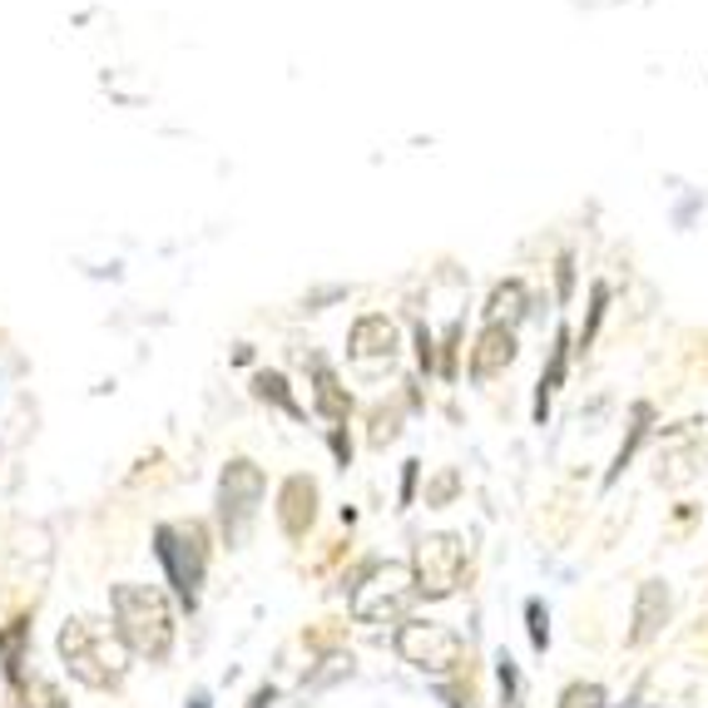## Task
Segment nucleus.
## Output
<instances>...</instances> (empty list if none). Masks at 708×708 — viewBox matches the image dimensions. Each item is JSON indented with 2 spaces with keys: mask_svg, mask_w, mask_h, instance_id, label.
I'll list each match as a JSON object with an SVG mask.
<instances>
[{
  "mask_svg": "<svg viewBox=\"0 0 708 708\" xmlns=\"http://www.w3.org/2000/svg\"><path fill=\"white\" fill-rule=\"evenodd\" d=\"M258 397H263V402H273V406H283L287 416H303V406L287 397V382H283L278 372H263V377H258Z\"/></svg>",
  "mask_w": 708,
  "mask_h": 708,
  "instance_id": "17",
  "label": "nucleus"
},
{
  "mask_svg": "<svg viewBox=\"0 0 708 708\" xmlns=\"http://www.w3.org/2000/svg\"><path fill=\"white\" fill-rule=\"evenodd\" d=\"M273 704V689H258V694H253V704L249 708H268Z\"/></svg>",
  "mask_w": 708,
  "mask_h": 708,
  "instance_id": "28",
  "label": "nucleus"
},
{
  "mask_svg": "<svg viewBox=\"0 0 708 708\" xmlns=\"http://www.w3.org/2000/svg\"><path fill=\"white\" fill-rule=\"evenodd\" d=\"M526 630H530V644H536V649H546L550 644V614H546V604L540 600L526 604Z\"/></svg>",
  "mask_w": 708,
  "mask_h": 708,
  "instance_id": "21",
  "label": "nucleus"
},
{
  "mask_svg": "<svg viewBox=\"0 0 708 708\" xmlns=\"http://www.w3.org/2000/svg\"><path fill=\"white\" fill-rule=\"evenodd\" d=\"M416 600L412 566H372L352 590V614L362 624H402Z\"/></svg>",
  "mask_w": 708,
  "mask_h": 708,
  "instance_id": "5",
  "label": "nucleus"
},
{
  "mask_svg": "<svg viewBox=\"0 0 708 708\" xmlns=\"http://www.w3.org/2000/svg\"><path fill=\"white\" fill-rule=\"evenodd\" d=\"M516 362V327H506V323H490L486 332H480V342H476V352H471V377H500L506 367Z\"/></svg>",
  "mask_w": 708,
  "mask_h": 708,
  "instance_id": "9",
  "label": "nucleus"
},
{
  "mask_svg": "<svg viewBox=\"0 0 708 708\" xmlns=\"http://www.w3.org/2000/svg\"><path fill=\"white\" fill-rule=\"evenodd\" d=\"M55 649L65 659L70 679H80L85 689H119L129 674V649L119 640V630L89 620V614H75V620L60 624Z\"/></svg>",
  "mask_w": 708,
  "mask_h": 708,
  "instance_id": "1",
  "label": "nucleus"
},
{
  "mask_svg": "<svg viewBox=\"0 0 708 708\" xmlns=\"http://www.w3.org/2000/svg\"><path fill=\"white\" fill-rule=\"evenodd\" d=\"M115 604V630L135 659L163 664L173 649V604L159 584H115L109 590Z\"/></svg>",
  "mask_w": 708,
  "mask_h": 708,
  "instance_id": "2",
  "label": "nucleus"
},
{
  "mask_svg": "<svg viewBox=\"0 0 708 708\" xmlns=\"http://www.w3.org/2000/svg\"><path fill=\"white\" fill-rule=\"evenodd\" d=\"M189 708H213V699H209V694H193Z\"/></svg>",
  "mask_w": 708,
  "mask_h": 708,
  "instance_id": "29",
  "label": "nucleus"
},
{
  "mask_svg": "<svg viewBox=\"0 0 708 708\" xmlns=\"http://www.w3.org/2000/svg\"><path fill=\"white\" fill-rule=\"evenodd\" d=\"M317 412L327 416V422H347V412H352V397L342 392V382L332 377V367L317 362Z\"/></svg>",
  "mask_w": 708,
  "mask_h": 708,
  "instance_id": "14",
  "label": "nucleus"
},
{
  "mask_svg": "<svg viewBox=\"0 0 708 708\" xmlns=\"http://www.w3.org/2000/svg\"><path fill=\"white\" fill-rule=\"evenodd\" d=\"M649 416H654V406H649V402H640V406H634V426H630V436H624V446L614 451V471H610V480L620 476V471H624V466H630V461H634V451H640L644 431H649Z\"/></svg>",
  "mask_w": 708,
  "mask_h": 708,
  "instance_id": "16",
  "label": "nucleus"
},
{
  "mask_svg": "<svg viewBox=\"0 0 708 708\" xmlns=\"http://www.w3.org/2000/svg\"><path fill=\"white\" fill-rule=\"evenodd\" d=\"M416 357H422V367H436V352H431V332H426V327L416 332Z\"/></svg>",
  "mask_w": 708,
  "mask_h": 708,
  "instance_id": "25",
  "label": "nucleus"
},
{
  "mask_svg": "<svg viewBox=\"0 0 708 708\" xmlns=\"http://www.w3.org/2000/svg\"><path fill=\"white\" fill-rule=\"evenodd\" d=\"M397 436V412H377L372 416V446H387Z\"/></svg>",
  "mask_w": 708,
  "mask_h": 708,
  "instance_id": "24",
  "label": "nucleus"
},
{
  "mask_svg": "<svg viewBox=\"0 0 708 708\" xmlns=\"http://www.w3.org/2000/svg\"><path fill=\"white\" fill-rule=\"evenodd\" d=\"M20 694H25V708H70V704H65V694H60L50 679H30V684H20Z\"/></svg>",
  "mask_w": 708,
  "mask_h": 708,
  "instance_id": "18",
  "label": "nucleus"
},
{
  "mask_svg": "<svg viewBox=\"0 0 708 708\" xmlns=\"http://www.w3.org/2000/svg\"><path fill=\"white\" fill-rule=\"evenodd\" d=\"M556 708H604V689L600 684H570Z\"/></svg>",
  "mask_w": 708,
  "mask_h": 708,
  "instance_id": "20",
  "label": "nucleus"
},
{
  "mask_svg": "<svg viewBox=\"0 0 708 708\" xmlns=\"http://www.w3.org/2000/svg\"><path fill=\"white\" fill-rule=\"evenodd\" d=\"M412 580L422 600H446L466 580V546L461 536H422L412 550Z\"/></svg>",
  "mask_w": 708,
  "mask_h": 708,
  "instance_id": "6",
  "label": "nucleus"
},
{
  "mask_svg": "<svg viewBox=\"0 0 708 708\" xmlns=\"http://www.w3.org/2000/svg\"><path fill=\"white\" fill-rule=\"evenodd\" d=\"M526 313V283H500L496 293H490V303H486V317L490 323H506V327H516V317Z\"/></svg>",
  "mask_w": 708,
  "mask_h": 708,
  "instance_id": "15",
  "label": "nucleus"
},
{
  "mask_svg": "<svg viewBox=\"0 0 708 708\" xmlns=\"http://www.w3.org/2000/svg\"><path fill=\"white\" fill-rule=\"evenodd\" d=\"M154 556L169 574L173 594L183 610H193L203 594V574H209V530L199 520H173V526L154 530Z\"/></svg>",
  "mask_w": 708,
  "mask_h": 708,
  "instance_id": "3",
  "label": "nucleus"
},
{
  "mask_svg": "<svg viewBox=\"0 0 708 708\" xmlns=\"http://www.w3.org/2000/svg\"><path fill=\"white\" fill-rule=\"evenodd\" d=\"M604 303H610V287L594 283V293H590V323H584V332H580V347H590V342H594V332H600V323H604Z\"/></svg>",
  "mask_w": 708,
  "mask_h": 708,
  "instance_id": "22",
  "label": "nucleus"
},
{
  "mask_svg": "<svg viewBox=\"0 0 708 708\" xmlns=\"http://www.w3.org/2000/svg\"><path fill=\"white\" fill-rule=\"evenodd\" d=\"M496 674H500V708H520V669H516V659L500 654Z\"/></svg>",
  "mask_w": 708,
  "mask_h": 708,
  "instance_id": "19",
  "label": "nucleus"
},
{
  "mask_svg": "<svg viewBox=\"0 0 708 708\" xmlns=\"http://www.w3.org/2000/svg\"><path fill=\"white\" fill-rule=\"evenodd\" d=\"M397 357V323L392 317H362L352 327V362H392Z\"/></svg>",
  "mask_w": 708,
  "mask_h": 708,
  "instance_id": "10",
  "label": "nucleus"
},
{
  "mask_svg": "<svg viewBox=\"0 0 708 708\" xmlns=\"http://www.w3.org/2000/svg\"><path fill=\"white\" fill-rule=\"evenodd\" d=\"M456 490H461V476H456V471H441V476L426 486V506H446Z\"/></svg>",
  "mask_w": 708,
  "mask_h": 708,
  "instance_id": "23",
  "label": "nucleus"
},
{
  "mask_svg": "<svg viewBox=\"0 0 708 708\" xmlns=\"http://www.w3.org/2000/svg\"><path fill=\"white\" fill-rule=\"evenodd\" d=\"M317 520V486L307 476H287L278 496V526L287 540H303Z\"/></svg>",
  "mask_w": 708,
  "mask_h": 708,
  "instance_id": "8",
  "label": "nucleus"
},
{
  "mask_svg": "<svg viewBox=\"0 0 708 708\" xmlns=\"http://www.w3.org/2000/svg\"><path fill=\"white\" fill-rule=\"evenodd\" d=\"M258 500H263V471L253 461H229L219 476V520H223V540L229 550L249 546L253 520H258Z\"/></svg>",
  "mask_w": 708,
  "mask_h": 708,
  "instance_id": "4",
  "label": "nucleus"
},
{
  "mask_svg": "<svg viewBox=\"0 0 708 708\" xmlns=\"http://www.w3.org/2000/svg\"><path fill=\"white\" fill-rule=\"evenodd\" d=\"M25 649H30V620H10L6 630H0V664H6V679L25 684Z\"/></svg>",
  "mask_w": 708,
  "mask_h": 708,
  "instance_id": "11",
  "label": "nucleus"
},
{
  "mask_svg": "<svg viewBox=\"0 0 708 708\" xmlns=\"http://www.w3.org/2000/svg\"><path fill=\"white\" fill-rule=\"evenodd\" d=\"M416 490V461H406V476H402V500H412Z\"/></svg>",
  "mask_w": 708,
  "mask_h": 708,
  "instance_id": "26",
  "label": "nucleus"
},
{
  "mask_svg": "<svg viewBox=\"0 0 708 708\" xmlns=\"http://www.w3.org/2000/svg\"><path fill=\"white\" fill-rule=\"evenodd\" d=\"M570 283H574V263H570V258H560V297L570 293Z\"/></svg>",
  "mask_w": 708,
  "mask_h": 708,
  "instance_id": "27",
  "label": "nucleus"
},
{
  "mask_svg": "<svg viewBox=\"0 0 708 708\" xmlns=\"http://www.w3.org/2000/svg\"><path fill=\"white\" fill-rule=\"evenodd\" d=\"M461 649H466L461 634L436 620H402V630H397V654L422 674H451L461 664Z\"/></svg>",
  "mask_w": 708,
  "mask_h": 708,
  "instance_id": "7",
  "label": "nucleus"
},
{
  "mask_svg": "<svg viewBox=\"0 0 708 708\" xmlns=\"http://www.w3.org/2000/svg\"><path fill=\"white\" fill-rule=\"evenodd\" d=\"M566 367H570V332L556 337V347H550V367L540 372V387H536V416L546 422L550 412V397L560 392V382H566Z\"/></svg>",
  "mask_w": 708,
  "mask_h": 708,
  "instance_id": "13",
  "label": "nucleus"
},
{
  "mask_svg": "<svg viewBox=\"0 0 708 708\" xmlns=\"http://www.w3.org/2000/svg\"><path fill=\"white\" fill-rule=\"evenodd\" d=\"M664 614H669V590H664V584H644L640 604H634V644L654 640V630L664 624Z\"/></svg>",
  "mask_w": 708,
  "mask_h": 708,
  "instance_id": "12",
  "label": "nucleus"
}]
</instances>
